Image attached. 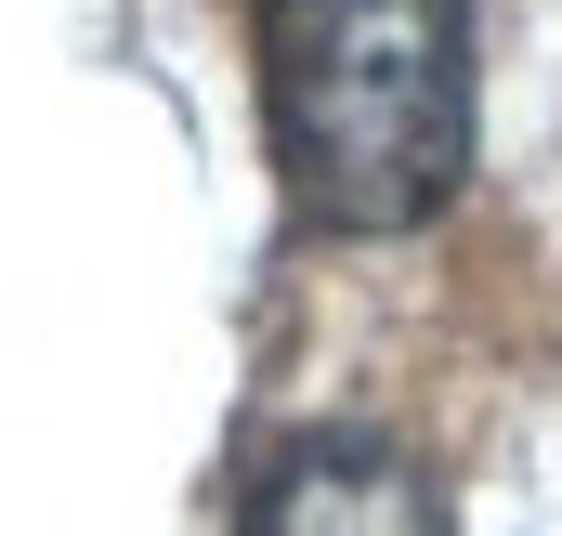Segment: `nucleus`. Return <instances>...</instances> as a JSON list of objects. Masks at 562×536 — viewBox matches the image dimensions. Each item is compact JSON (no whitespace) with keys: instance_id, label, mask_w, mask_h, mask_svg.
Returning a JSON list of instances; mask_svg holds the SVG:
<instances>
[{"instance_id":"nucleus-1","label":"nucleus","mask_w":562,"mask_h":536,"mask_svg":"<svg viewBox=\"0 0 562 536\" xmlns=\"http://www.w3.org/2000/svg\"><path fill=\"white\" fill-rule=\"evenodd\" d=\"M262 119L301 223H431L471 170V0H262Z\"/></svg>"},{"instance_id":"nucleus-2","label":"nucleus","mask_w":562,"mask_h":536,"mask_svg":"<svg viewBox=\"0 0 562 536\" xmlns=\"http://www.w3.org/2000/svg\"><path fill=\"white\" fill-rule=\"evenodd\" d=\"M249 524H445L419 484V458H393L380 432H288L249 471Z\"/></svg>"}]
</instances>
